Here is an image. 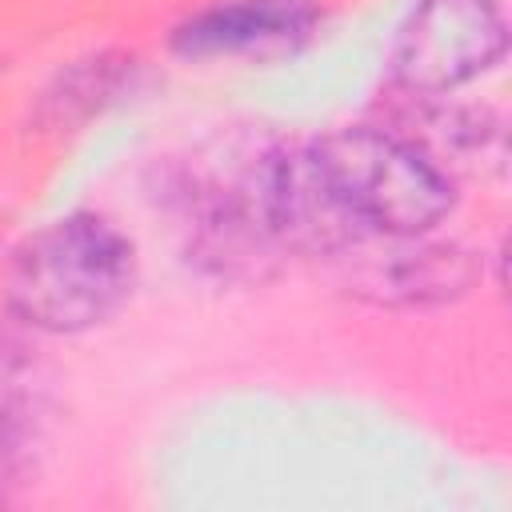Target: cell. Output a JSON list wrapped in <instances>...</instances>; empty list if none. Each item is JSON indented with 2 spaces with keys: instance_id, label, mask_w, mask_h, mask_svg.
Masks as SVG:
<instances>
[{
  "instance_id": "6da1fadb",
  "label": "cell",
  "mask_w": 512,
  "mask_h": 512,
  "mask_svg": "<svg viewBox=\"0 0 512 512\" xmlns=\"http://www.w3.org/2000/svg\"><path fill=\"white\" fill-rule=\"evenodd\" d=\"M136 284L132 240L104 216L72 212L32 232L8 268V304L40 332H84L108 320Z\"/></svg>"
},
{
  "instance_id": "7a4b0ae2",
  "label": "cell",
  "mask_w": 512,
  "mask_h": 512,
  "mask_svg": "<svg viewBox=\"0 0 512 512\" xmlns=\"http://www.w3.org/2000/svg\"><path fill=\"white\" fill-rule=\"evenodd\" d=\"M364 236H424L452 212L448 172L384 128H340L308 144Z\"/></svg>"
},
{
  "instance_id": "3957f363",
  "label": "cell",
  "mask_w": 512,
  "mask_h": 512,
  "mask_svg": "<svg viewBox=\"0 0 512 512\" xmlns=\"http://www.w3.org/2000/svg\"><path fill=\"white\" fill-rule=\"evenodd\" d=\"M508 44L492 0H420L392 56L396 84L420 96L452 92L488 72Z\"/></svg>"
},
{
  "instance_id": "277c9868",
  "label": "cell",
  "mask_w": 512,
  "mask_h": 512,
  "mask_svg": "<svg viewBox=\"0 0 512 512\" xmlns=\"http://www.w3.org/2000/svg\"><path fill=\"white\" fill-rule=\"evenodd\" d=\"M312 0H224L200 8L172 32V48L192 60L208 56H280L312 36Z\"/></svg>"
},
{
  "instance_id": "5b68a950",
  "label": "cell",
  "mask_w": 512,
  "mask_h": 512,
  "mask_svg": "<svg viewBox=\"0 0 512 512\" xmlns=\"http://www.w3.org/2000/svg\"><path fill=\"white\" fill-rule=\"evenodd\" d=\"M392 248L368 256L352 288L376 304H440L476 280V264L456 244H416V236H388Z\"/></svg>"
},
{
  "instance_id": "8992f818",
  "label": "cell",
  "mask_w": 512,
  "mask_h": 512,
  "mask_svg": "<svg viewBox=\"0 0 512 512\" xmlns=\"http://www.w3.org/2000/svg\"><path fill=\"white\" fill-rule=\"evenodd\" d=\"M124 72V60H88L80 64L72 76H64V88L60 96H48L44 100V116L52 120V128H64L68 124V112L80 104V116H88L92 108H100V96L116 92V76Z\"/></svg>"
},
{
  "instance_id": "52a82bcc",
  "label": "cell",
  "mask_w": 512,
  "mask_h": 512,
  "mask_svg": "<svg viewBox=\"0 0 512 512\" xmlns=\"http://www.w3.org/2000/svg\"><path fill=\"white\" fill-rule=\"evenodd\" d=\"M12 464H16V436H12V420L0 408V492H4V484L12 476Z\"/></svg>"
}]
</instances>
